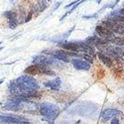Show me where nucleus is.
I'll list each match as a JSON object with an SVG mask.
<instances>
[{"mask_svg": "<svg viewBox=\"0 0 124 124\" xmlns=\"http://www.w3.org/2000/svg\"><path fill=\"white\" fill-rule=\"evenodd\" d=\"M39 110H40L41 115H43L44 118L48 121L54 120L60 112V108L56 104H53V103H50V102L42 103L40 105Z\"/></svg>", "mask_w": 124, "mask_h": 124, "instance_id": "obj_1", "label": "nucleus"}, {"mask_svg": "<svg viewBox=\"0 0 124 124\" xmlns=\"http://www.w3.org/2000/svg\"><path fill=\"white\" fill-rule=\"evenodd\" d=\"M104 26L109 29L110 31L114 33H118V34H123L124 33V25L116 20H107V21L103 22Z\"/></svg>", "mask_w": 124, "mask_h": 124, "instance_id": "obj_2", "label": "nucleus"}, {"mask_svg": "<svg viewBox=\"0 0 124 124\" xmlns=\"http://www.w3.org/2000/svg\"><path fill=\"white\" fill-rule=\"evenodd\" d=\"M0 121L6 123V124H23V123H29V121L23 117L19 116H11V115H5L0 116Z\"/></svg>", "mask_w": 124, "mask_h": 124, "instance_id": "obj_3", "label": "nucleus"}, {"mask_svg": "<svg viewBox=\"0 0 124 124\" xmlns=\"http://www.w3.org/2000/svg\"><path fill=\"white\" fill-rule=\"evenodd\" d=\"M96 33L100 36V38L105 39L106 41H109V42H112V40L115 38L112 31H110L109 29H107L106 27H103V26L96 27Z\"/></svg>", "mask_w": 124, "mask_h": 124, "instance_id": "obj_4", "label": "nucleus"}, {"mask_svg": "<svg viewBox=\"0 0 124 124\" xmlns=\"http://www.w3.org/2000/svg\"><path fill=\"white\" fill-rule=\"evenodd\" d=\"M73 65L77 70H88L90 69V64L85 60L80 59H75L73 60Z\"/></svg>", "mask_w": 124, "mask_h": 124, "instance_id": "obj_5", "label": "nucleus"}, {"mask_svg": "<svg viewBox=\"0 0 124 124\" xmlns=\"http://www.w3.org/2000/svg\"><path fill=\"white\" fill-rule=\"evenodd\" d=\"M22 107V104L20 101H17L15 99H10L7 103H5L3 109L5 110H13V111H17Z\"/></svg>", "mask_w": 124, "mask_h": 124, "instance_id": "obj_6", "label": "nucleus"}, {"mask_svg": "<svg viewBox=\"0 0 124 124\" xmlns=\"http://www.w3.org/2000/svg\"><path fill=\"white\" fill-rule=\"evenodd\" d=\"M122 112L120 110H117V109H106L104 110L102 113H101V117L104 119V120H108V119H111L114 116H118V115H121Z\"/></svg>", "mask_w": 124, "mask_h": 124, "instance_id": "obj_7", "label": "nucleus"}, {"mask_svg": "<svg viewBox=\"0 0 124 124\" xmlns=\"http://www.w3.org/2000/svg\"><path fill=\"white\" fill-rule=\"evenodd\" d=\"M44 85H45V86L50 87L51 89H53V90H59L61 88V78H57L54 80L46 81Z\"/></svg>", "mask_w": 124, "mask_h": 124, "instance_id": "obj_8", "label": "nucleus"}, {"mask_svg": "<svg viewBox=\"0 0 124 124\" xmlns=\"http://www.w3.org/2000/svg\"><path fill=\"white\" fill-rule=\"evenodd\" d=\"M4 16L9 20V26L11 28H15L17 26V19H16V13L11 12V11H7L4 13Z\"/></svg>", "mask_w": 124, "mask_h": 124, "instance_id": "obj_9", "label": "nucleus"}, {"mask_svg": "<svg viewBox=\"0 0 124 124\" xmlns=\"http://www.w3.org/2000/svg\"><path fill=\"white\" fill-rule=\"evenodd\" d=\"M59 46L64 48L67 51H70V52H77V51L80 50L79 44H78V43H62Z\"/></svg>", "mask_w": 124, "mask_h": 124, "instance_id": "obj_10", "label": "nucleus"}, {"mask_svg": "<svg viewBox=\"0 0 124 124\" xmlns=\"http://www.w3.org/2000/svg\"><path fill=\"white\" fill-rule=\"evenodd\" d=\"M54 56L59 61H63V62H65V63H69V62H70V57L67 55L66 51H57V52H55Z\"/></svg>", "mask_w": 124, "mask_h": 124, "instance_id": "obj_11", "label": "nucleus"}, {"mask_svg": "<svg viewBox=\"0 0 124 124\" xmlns=\"http://www.w3.org/2000/svg\"><path fill=\"white\" fill-rule=\"evenodd\" d=\"M25 74L29 75V76H37L41 74V70L38 68L37 65H32V66H29L27 69H25Z\"/></svg>", "mask_w": 124, "mask_h": 124, "instance_id": "obj_12", "label": "nucleus"}, {"mask_svg": "<svg viewBox=\"0 0 124 124\" xmlns=\"http://www.w3.org/2000/svg\"><path fill=\"white\" fill-rule=\"evenodd\" d=\"M98 58L100 59V61H101L106 67H109V68H110V67L112 66V60H111L108 56H105L104 54H102V53H98Z\"/></svg>", "mask_w": 124, "mask_h": 124, "instance_id": "obj_13", "label": "nucleus"}, {"mask_svg": "<svg viewBox=\"0 0 124 124\" xmlns=\"http://www.w3.org/2000/svg\"><path fill=\"white\" fill-rule=\"evenodd\" d=\"M112 42L115 43L116 45H122V44L124 43V41H123L122 39H119V38H114V39L112 40Z\"/></svg>", "mask_w": 124, "mask_h": 124, "instance_id": "obj_14", "label": "nucleus"}, {"mask_svg": "<svg viewBox=\"0 0 124 124\" xmlns=\"http://www.w3.org/2000/svg\"><path fill=\"white\" fill-rule=\"evenodd\" d=\"M97 77H98V78H102L103 77H104V70H103L102 69H99L97 70Z\"/></svg>", "mask_w": 124, "mask_h": 124, "instance_id": "obj_15", "label": "nucleus"}, {"mask_svg": "<svg viewBox=\"0 0 124 124\" xmlns=\"http://www.w3.org/2000/svg\"><path fill=\"white\" fill-rule=\"evenodd\" d=\"M115 20H116V21H118V22H120V23H122V24H124V16H123V15L117 16V17L115 18Z\"/></svg>", "mask_w": 124, "mask_h": 124, "instance_id": "obj_16", "label": "nucleus"}, {"mask_svg": "<svg viewBox=\"0 0 124 124\" xmlns=\"http://www.w3.org/2000/svg\"><path fill=\"white\" fill-rule=\"evenodd\" d=\"M31 18H32V12H30V14L27 16V18H26V20H25V22H29L30 20H31Z\"/></svg>", "mask_w": 124, "mask_h": 124, "instance_id": "obj_17", "label": "nucleus"}, {"mask_svg": "<svg viewBox=\"0 0 124 124\" xmlns=\"http://www.w3.org/2000/svg\"><path fill=\"white\" fill-rule=\"evenodd\" d=\"M111 124H119V120H118L117 118H114V119H113V120H112Z\"/></svg>", "mask_w": 124, "mask_h": 124, "instance_id": "obj_18", "label": "nucleus"}, {"mask_svg": "<svg viewBox=\"0 0 124 124\" xmlns=\"http://www.w3.org/2000/svg\"><path fill=\"white\" fill-rule=\"evenodd\" d=\"M120 13H121V14H122V15L124 16V9H122V10H120Z\"/></svg>", "mask_w": 124, "mask_h": 124, "instance_id": "obj_19", "label": "nucleus"}, {"mask_svg": "<svg viewBox=\"0 0 124 124\" xmlns=\"http://www.w3.org/2000/svg\"><path fill=\"white\" fill-rule=\"evenodd\" d=\"M60 4H61V3H60V2H59V3H57V5H56V7H55V9H57V8H58V7H59V5H60Z\"/></svg>", "mask_w": 124, "mask_h": 124, "instance_id": "obj_20", "label": "nucleus"}, {"mask_svg": "<svg viewBox=\"0 0 124 124\" xmlns=\"http://www.w3.org/2000/svg\"><path fill=\"white\" fill-rule=\"evenodd\" d=\"M2 82H3V79H0V85H1Z\"/></svg>", "mask_w": 124, "mask_h": 124, "instance_id": "obj_21", "label": "nucleus"}, {"mask_svg": "<svg viewBox=\"0 0 124 124\" xmlns=\"http://www.w3.org/2000/svg\"><path fill=\"white\" fill-rule=\"evenodd\" d=\"M97 2H98V3H100V2H101V0H97Z\"/></svg>", "mask_w": 124, "mask_h": 124, "instance_id": "obj_22", "label": "nucleus"}, {"mask_svg": "<svg viewBox=\"0 0 124 124\" xmlns=\"http://www.w3.org/2000/svg\"><path fill=\"white\" fill-rule=\"evenodd\" d=\"M1 50H2V48H0V51H1Z\"/></svg>", "mask_w": 124, "mask_h": 124, "instance_id": "obj_23", "label": "nucleus"}, {"mask_svg": "<svg viewBox=\"0 0 124 124\" xmlns=\"http://www.w3.org/2000/svg\"><path fill=\"white\" fill-rule=\"evenodd\" d=\"M10 1H13V0H10Z\"/></svg>", "mask_w": 124, "mask_h": 124, "instance_id": "obj_24", "label": "nucleus"}, {"mask_svg": "<svg viewBox=\"0 0 124 124\" xmlns=\"http://www.w3.org/2000/svg\"><path fill=\"white\" fill-rule=\"evenodd\" d=\"M0 45H1V42H0Z\"/></svg>", "mask_w": 124, "mask_h": 124, "instance_id": "obj_25", "label": "nucleus"}, {"mask_svg": "<svg viewBox=\"0 0 124 124\" xmlns=\"http://www.w3.org/2000/svg\"><path fill=\"white\" fill-rule=\"evenodd\" d=\"M49 1H50V0H49Z\"/></svg>", "mask_w": 124, "mask_h": 124, "instance_id": "obj_26", "label": "nucleus"}]
</instances>
